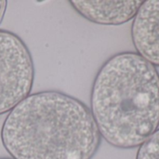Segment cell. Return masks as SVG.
Listing matches in <instances>:
<instances>
[{
  "label": "cell",
  "mask_w": 159,
  "mask_h": 159,
  "mask_svg": "<svg viewBox=\"0 0 159 159\" xmlns=\"http://www.w3.org/2000/svg\"><path fill=\"white\" fill-rule=\"evenodd\" d=\"M0 137L12 159H91L102 139L90 109L59 91L29 95L9 112Z\"/></svg>",
  "instance_id": "1"
},
{
  "label": "cell",
  "mask_w": 159,
  "mask_h": 159,
  "mask_svg": "<svg viewBox=\"0 0 159 159\" xmlns=\"http://www.w3.org/2000/svg\"><path fill=\"white\" fill-rule=\"evenodd\" d=\"M90 112L110 145L141 146L159 127L157 68L137 52L113 55L94 79Z\"/></svg>",
  "instance_id": "2"
},
{
  "label": "cell",
  "mask_w": 159,
  "mask_h": 159,
  "mask_svg": "<svg viewBox=\"0 0 159 159\" xmlns=\"http://www.w3.org/2000/svg\"><path fill=\"white\" fill-rule=\"evenodd\" d=\"M34 81V66L27 45L15 33L0 29V115L31 95Z\"/></svg>",
  "instance_id": "3"
},
{
  "label": "cell",
  "mask_w": 159,
  "mask_h": 159,
  "mask_svg": "<svg viewBox=\"0 0 159 159\" xmlns=\"http://www.w3.org/2000/svg\"><path fill=\"white\" fill-rule=\"evenodd\" d=\"M131 38L137 53L159 67V0L143 1L133 19Z\"/></svg>",
  "instance_id": "4"
},
{
  "label": "cell",
  "mask_w": 159,
  "mask_h": 159,
  "mask_svg": "<svg viewBox=\"0 0 159 159\" xmlns=\"http://www.w3.org/2000/svg\"><path fill=\"white\" fill-rule=\"evenodd\" d=\"M143 1H70L74 9L88 21L102 25H120L137 15Z\"/></svg>",
  "instance_id": "5"
},
{
  "label": "cell",
  "mask_w": 159,
  "mask_h": 159,
  "mask_svg": "<svg viewBox=\"0 0 159 159\" xmlns=\"http://www.w3.org/2000/svg\"><path fill=\"white\" fill-rule=\"evenodd\" d=\"M136 159H159V128L140 146Z\"/></svg>",
  "instance_id": "6"
},
{
  "label": "cell",
  "mask_w": 159,
  "mask_h": 159,
  "mask_svg": "<svg viewBox=\"0 0 159 159\" xmlns=\"http://www.w3.org/2000/svg\"><path fill=\"white\" fill-rule=\"evenodd\" d=\"M7 9V1L5 0H0V23L2 22L5 13Z\"/></svg>",
  "instance_id": "7"
},
{
  "label": "cell",
  "mask_w": 159,
  "mask_h": 159,
  "mask_svg": "<svg viewBox=\"0 0 159 159\" xmlns=\"http://www.w3.org/2000/svg\"><path fill=\"white\" fill-rule=\"evenodd\" d=\"M0 159H12V158H0Z\"/></svg>",
  "instance_id": "8"
}]
</instances>
